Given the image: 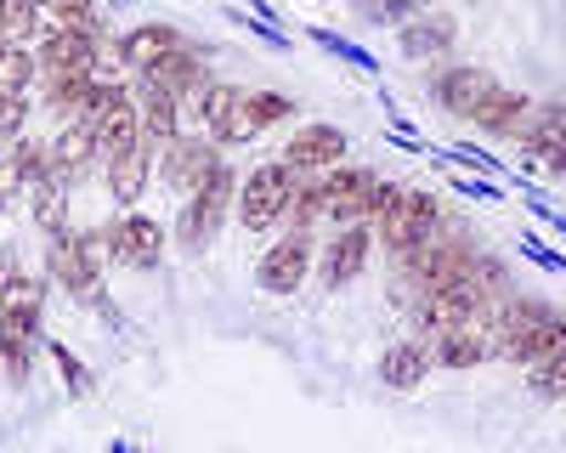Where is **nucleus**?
<instances>
[{"label": "nucleus", "mask_w": 566, "mask_h": 453, "mask_svg": "<svg viewBox=\"0 0 566 453\" xmlns=\"http://www.w3.org/2000/svg\"><path fill=\"white\" fill-rule=\"evenodd\" d=\"M29 215L45 239H57L63 227H69V176L63 170H45L34 188H29Z\"/></svg>", "instance_id": "nucleus-22"}, {"label": "nucleus", "mask_w": 566, "mask_h": 453, "mask_svg": "<svg viewBox=\"0 0 566 453\" xmlns=\"http://www.w3.org/2000/svg\"><path fill=\"white\" fill-rule=\"evenodd\" d=\"M312 40L323 45V52H335L340 63H352L357 74H380V63H374L368 52H357V45H352V40H340V34H328V29H312Z\"/></svg>", "instance_id": "nucleus-29"}, {"label": "nucleus", "mask_w": 566, "mask_h": 453, "mask_svg": "<svg viewBox=\"0 0 566 453\" xmlns=\"http://www.w3.org/2000/svg\"><path fill=\"white\" fill-rule=\"evenodd\" d=\"M527 91H510V85H499L493 91V97L476 108V114H470V125H476V130H488V136H510L515 125H522V114H527Z\"/></svg>", "instance_id": "nucleus-23"}, {"label": "nucleus", "mask_w": 566, "mask_h": 453, "mask_svg": "<svg viewBox=\"0 0 566 453\" xmlns=\"http://www.w3.org/2000/svg\"><path fill=\"white\" fill-rule=\"evenodd\" d=\"M499 91V80L488 74V69H476V63H453L448 74H437V85H431V97H437V108L442 114H453V119H470L488 97Z\"/></svg>", "instance_id": "nucleus-14"}, {"label": "nucleus", "mask_w": 566, "mask_h": 453, "mask_svg": "<svg viewBox=\"0 0 566 453\" xmlns=\"http://www.w3.org/2000/svg\"><path fill=\"white\" fill-rule=\"evenodd\" d=\"M148 85H159V91H170L176 97V108L181 114H205V97H210V63H205V52H193V45H181V52H170L165 63H154L148 74H142Z\"/></svg>", "instance_id": "nucleus-7"}, {"label": "nucleus", "mask_w": 566, "mask_h": 453, "mask_svg": "<svg viewBox=\"0 0 566 453\" xmlns=\"http://www.w3.org/2000/svg\"><path fill=\"white\" fill-rule=\"evenodd\" d=\"M442 221H448V210H442V199H437V193H424V188H402L397 210L380 221V244H386L391 255H408V250H419L424 239H431Z\"/></svg>", "instance_id": "nucleus-6"}, {"label": "nucleus", "mask_w": 566, "mask_h": 453, "mask_svg": "<svg viewBox=\"0 0 566 453\" xmlns=\"http://www.w3.org/2000/svg\"><path fill=\"white\" fill-rule=\"evenodd\" d=\"M40 7H45V0H40Z\"/></svg>", "instance_id": "nucleus-39"}, {"label": "nucleus", "mask_w": 566, "mask_h": 453, "mask_svg": "<svg viewBox=\"0 0 566 453\" xmlns=\"http://www.w3.org/2000/svg\"><path fill=\"white\" fill-rule=\"evenodd\" d=\"M45 108L52 114H63V119H74V114H85V103H91V91H97V80L91 74H45Z\"/></svg>", "instance_id": "nucleus-24"}, {"label": "nucleus", "mask_w": 566, "mask_h": 453, "mask_svg": "<svg viewBox=\"0 0 566 453\" xmlns=\"http://www.w3.org/2000/svg\"><path fill=\"white\" fill-rule=\"evenodd\" d=\"M290 114H295V103L283 97V91H244V125H250V136L272 130L277 119H290Z\"/></svg>", "instance_id": "nucleus-26"}, {"label": "nucleus", "mask_w": 566, "mask_h": 453, "mask_svg": "<svg viewBox=\"0 0 566 453\" xmlns=\"http://www.w3.org/2000/svg\"><path fill=\"white\" fill-rule=\"evenodd\" d=\"M103 261H108V233H74V227H63V233L52 239V250H45L52 278H57L74 301L103 306L108 324H119V317H114V301L103 295Z\"/></svg>", "instance_id": "nucleus-1"}, {"label": "nucleus", "mask_w": 566, "mask_h": 453, "mask_svg": "<svg viewBox=\"0 0 566 453\" xmlns=\"http://www.w3.org/2000/svg\"><path fill=\"white\" fill-rule=\"evenodd\" d=\"M232 188H239V176H232L227 165H216V170L205 176V188L187 193L181 221H176V250H187V255L210 250V239L221 233V221H227V210H232Z\"/></svg>", "instance_id": "nucleus-4"}, {"label": "nucleus", "mask_w": 566, "mask_h": 453, "mask_svg": "<svg viewBox=\"0 0 566 453\" xmlns=\"http://www.w3.org/2000/svg\"><path fill=\"white\" fill-rule=\"evenodd\" d=\"M154 143H142V148H130L125 159H114V165H103L108 170V193H114V204L119 210H136L142 204V193H148V176H154Z\"/></svg>", "instance_id": "nucleus-20"}, {"label": "nucleus", "mask_w": 566, "mask_h": 453, "mask_svg": "<svg viewBox=\"0 0 566 453\" xmlns=\"http://www.w3.org/2000/svg\"><path fill=\"white\" fill-rule=\"evenodd\" d=\"M52 357H57V369H63V380H69V391H74V397H85V391H91V375L80 369V357H74V351H69L63 340H52Z\"/></svg>", "instance_id": "nucleus-32"}, {"label": "nucleus", "mask_w": 566, "mask_h": 453, "mask_svg": "<svg viewBox=\"0 0 566 453\" xmlns=\"http://www.w3.org/2000/svg\"><path fill=\"white\" fill-rule=\"evenodd\" d=\"M352 12L374 29H402L413 18V0H352Z\"/></svg>", "instance_id": "nucleus-27"}, {"label": "nucleus", "mask_w": 566, "mask_h": 453, "mask_svg": "<svg viewBox=\"0 0 566 453\" xmlns=\"http://www.w3.org/2000/svg\"><path fill=\"white\" fill-rule=\"evenodd\" d=\"M493 346L499 340H493V312H488V317H470V324L431 335V362L437 369H476V362H488Z\"/></svg>", "instance_id": "nucleus-13"}, {"label": "nucleus", "mask_w": 566, "mask_h": 453, "mask_svg": "<svg viewBox=\"0 0 566 453\" xmlns=\"http://www.w3.org/2000/svg\"><path fill=\"white\" fill-rule=\"evenodd\" d=\"M301 176L306 170H290L283 159H266L244 176V193H239V221L244 233H272V227L290 221V204L301 193Z\"/></svg>", "instance_id": "nucleus-2"}, {"label": "nucleus", "mask_w": 566, "mask_h": 453, "mask_svg": "<svg viewBox=\"0 0 566 453\" xmlns=\"http://www.w3.org/2000/svg\"><path fill=\"white\" fill-rule=\"evenodd\" d=\"M85 119L97 125V154H103V165H114V159H125L130 148L148 143V136H142L136 91H125L119 80H97V91H91V103H85Z\"/></svg>", "instance_id": "nucleus-3"}, {"label": "nucleus", "mask_w": 566, "mask_h": 453, "mask_svg": "<svg viewBox=\"0 0 566 453\" xmlns=\"http://www.w3.org/2000/svg\"><path fill=\"white\" fill-rule=\"evenodd\" d=\"M0 45H7V0H0Z\"/></svg>", "instance_id": "nucleus-38"}, {"label": "nucleus", "mask_w": 566, "mask_h": 453, "mask_svg": "<svg viewBox=\"0 0 566 453\" xmlns=\"http://www.w3.org/2000/svg\"><path fill=\"white\" fill-rule=\"evenodd\" d=\"M442 7V0H413V12H437Z\"/></svg>", "instance_id": "nucleus-37"}, {"label": "nucleus", "mask_w": 566, "mask_h": 453, "mask_svg": "<svg viewBox=\"0 0 566 453\" xmlns=\"http://www.w3.org/2000/svg\"><path fill=\"white\" fill-rule=\"evenodd\" d=\"M453 34H459V23H453L448 12H413V18L397 29V45H402L408 63H431V57H442L448 45H453Z\"/></svg>", "instance_id": "nucleus-17"}, {"label": "nucleus", "mask_w": 566, "mask_h": 453, "mask_svg": "<svg viewBox=\"0 0 566 453\" xmlns=\"http://www.w3.org/2000/svg\"><path fill=\"white\" fill-rule=\"evenodd\" d=\"M533 159H538V165H544L549 176H566V119L555 125V136H549V143H544V148H538Z\"/></svg>", "instance_id": "nucleus-33"}, {"label": "nucleus", "mask_w": 566, "mask_h": 453, "mask_svg": "<svg viewBox=\"0 0 566 453\" xmlns=\"http://www.w3.org/2000/svg\"><path fill=\"white\" fill-rule=\"evenodd\" d=\"M527 386H533L538 397H566V357H555V362H538V369H527Z\"/></svg>", "instance_id": "nucleus-31"}, {"label": "nucleus", "mask_w": 566, "mask_h": 453, "mask_svg": "<svg viewBox=\"0 0 566 453\" xmlns=\"http://www.w3.org/2000/svg\"><path fill=\"white\" fill-rule=\"evenodd\" d=\"M165 244H170V233L142 210H125L119 221H108V261H119L130 272H154L165 261Z\"/></svg>", "instance_id": "nucleus-8"}, {"label": "nucleus", "mask_w": 566, "mask_h": 453, "mask_svg": "<svg viewBox=\"0 0 566 453\" xmlns=\"http://www.w3.org/2000/svg\"><path fill=\"white\" fill-rule=\"evenodd\" d=\"M205 136L216 148H232V143H250V125H244V85H227L216 80L210 97H205V114H199Z\"/></svg>", "instance_id": "nucleus-15"}, {"label": "nucleus", "mask_w": 566, "mask_h": 453, "mask_svg": "<svg viewBox=\"0 0 566 453\" xmlns=\"http://www.w3.org/2000/svg\"><path fill=\"white\" fill-rule=\"evenodd\" d=\"M232 23H239V29H250V34H261L266 45H277V52H290V34H283L277 23H266V18H239V12H232Z\"/></svg>", "instance_id": "nucleus-35"}, {"label": "nucleus", "mask_w": 566, "mask_h": 453, "mask_svg": "<svg viewBox=\"0 0 566 453\" xmlns=\"http://www.w3.org/2000/svg\"><path fill=\"white\" fill-rule=\"evenodd\" d=\"M103 29H63V23H52L40 34V45H34V63H40V74H91L97 80V63H103Z\"/></svg>", "instance_id": "nucleus-5"}, {"label": "nucleus", "mask_w": 566, "mask_h": 453, "mask_svg": "<svg viewBox=\"0 0 566 453\" xmlns=\"http://www.w3.org/2000/svg\"><path fill=\"white\" fill-rule=\"evenodd\" d=\"M368 266V227H340V233H328L312 272H317V284L323 289H346L357 284V272Z\"/></svg>", "instance_id": "nucleus-10"}, {"label": "nucleus", "mask_w": 566, "mask_h": 453, "mask_svg": "<svg viewBox=\"0 0 566 453\" xmlns=\"http://www.w3.org/2000/svg\"><path fill=\"white\" fill-rule=\"evenodd\" d=\"M97 159H103V154H97V125H91L85 114L63 119V130L52 136V165H57V170L74 181V176H85Z\"/></svg>", "instance_id": "nucleus-18"}, {"label": "nucleus", "mask_w": 566, "mask_h": 453, "mask_svg": "<svg viewBox=\"0 0 566 453\" xmlns=\"http://www.w3.org/2000/svg\"><path fill=\"white\" fill-rule=\"evenodd\" d=\"M45 7H52V23L63 29H103L97 0H45Z\"/></svg>", "instance_id": "nucleus-28"}, {"label": "nucleus", "mask_w": 566, "mask_h": 453, "mask_svg": "<svg viewBox=\"0 0 566 453\" xmlns=\"http://www.w3.org/2000/svg\"><path fill=\"white\" fill-rule=\"evenodd\" d=\"M216 165H221V148L210 143V136H176V143L165 148V159H159L154 170H159L165 188L193 193V188H205V176H210Z\"/></svg>", "instance_id": "nucleus-9"}, {"label": "nucleus", "mask_w": 566, "mask_h": 453, "mask_svg": "<svg viewBox=\"0 0 566 453\" xmlns=\"http://www.w3.org/2000/svg\"><path fill=\"white\" fill-rule=\"evenodd\" d=\"M136 108H142V136H148L154 148H170L176 136H181V108H176L170 91H159V85L142 80V85H136Z\"/></svg>", "instance_id": "nucleus-21"}, {"label": "nucleus", "mask_w": 566, "mask_h": 453, "mask_svg": "<svg viewBox=\"0 0 566 453\" xmlns=\"http://www.w3.org/2000/svg\"><path fill=\"white\" fill-rule=\"evenodd\" d=\"M533 215H538V221H549V233H555V239H566V215H555L544 199H533Z\"/></svg>", "instance_id": "nucleus-36"}, {"label": "nucleus", "mask_w": 566, "mask_h": 453, "mask_svg": "<svg viewBox=\"0 0 566 453\" xmlns=\"http://www.w3.org/2000/svg\"><path fill=\"white\" fill-rule=\"evenodd\" d=\"M34 80H40V63L29 45H0V97H23Z\"/></svg>", "instance_id": "nucleus-25"}, {"label": "nucleus", "mask_w": 566, "mask_h": 453, "mask_svg": "<svg viewBox=\"0 0 566 453\" xmlns=\"http://www.w3.org/2000/svg\"><path fill=\"white\" fill-rule=\"evenodd\" d=\"M397 199H402V181H374V193H368V210H363V227H380L391 210H397Z\"/></svg>", "instance_id": "nucleus-30"}, {"label": "nucleus", "mask_w": 566, "mask_h": 453, "mask_svg": "<svg viewBox=\"0 0 566 453\" xmlns=\"http://www.w3.org/2000/svg\"><path fill=\"white\" fill-rule=\"evenodd\" d=\"M448 159H453V165H464V170H482V176H504V165H499V159H488L482 148H464V143H459Z\"/></svg>", "instance_id": "nucleus-34"}, {"label": "nucleus", "mask_w": 566, "mask_h": 453, "mask_svg": "<svg viewBox=\"0 0 566 453\" xmlns=\"http://www.w3.org/2000/svg\"><path fill=\"white\" fill-rule=\"evenodd\" d=\"M346 148H352V136L340 130V125H301L290 143H283V165L290 170H335V165H346Z\"/></svg>", "instance_id": "nucleus-12"}, {"label": "nucleus", "mask_w": 566, "mask_h": 453, "mask_svg": "<svg viewBox=\"0 0 566 453\" xmlns=\"http://www.w3.org/2000/svg\"><path fill=\"white\" fill-rule=\"evenodd\" d=\"M431 346L424 340H397V346H386V357H380V386H391V391H419L424 380H431Z\"/></svg>", "instance_id": "nucleus-19"}, {"label": "nucleus", "mask_w": 566, "mask_h": 453, "mask_svg": "<svg viewBox=\"0 0 566 453\" xmlns=\"http://www.w3.org/2000/svg\"><path fill=\"white\" fill-rule=\"evenodd\" d=\"M312 272V233H283V244H272L255 266V284L266 295H295Z\"/></svg>", "instance_id": "nucleus-11"}, {"label": "nucleus", "mask_w": 566, "mask_h": 453, "mask_svg": "<svg viewBox=\"0 0 566 453\" xmlns=\"http://www.w3.org/2000/svg\"><path fill=\"white\" fill-rule=\"evenodd\" d=\"M187 45V34L176 29V23H142V29H130L119 45H114V57L125 63V69H136V74H148L154 63H165L170 52H181Z\"/></svg>", "instance_id": "nucleus-16"}]
</instances>
